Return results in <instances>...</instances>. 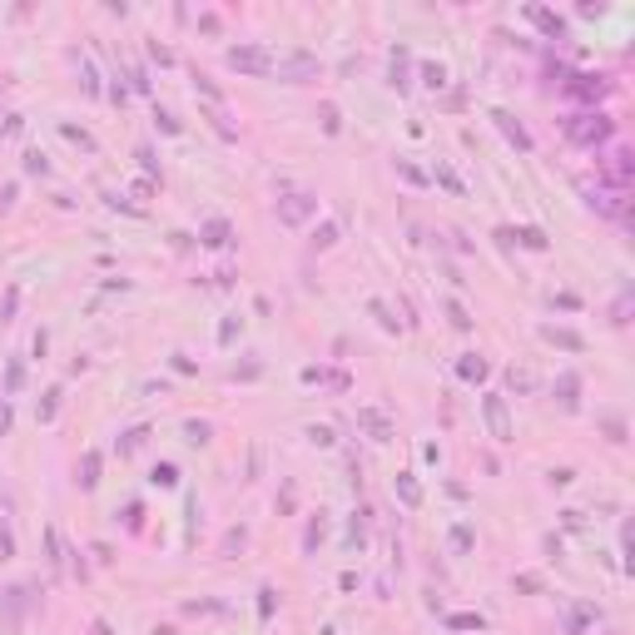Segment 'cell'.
<instances>
[{"instance_id": "1", "label": "cell", "mask_w": 635, "mask_h": 635, "mask_svg": "<svg viewBox=\"0 0 635 635\" xmlns=\"http://www.w3.org/2000/svg\"><path fill=\"white\" fill-rule=\"evenodd\" d=\"M576 119H586V124H566V129H571V139H581V144H601V139L611 134V119H606V114H576Z\"/></svg>"}, {"instance_id": "2", "label": "cell", "mask_w": 635, "mask_h": 635, "mask_svg": "<svg viewBox=\"0 0 635 635\" xmlns=\"http://www.w3.org/2000/svg\"><path fill=\"white\" fill-rule=\"evenodd\" d=\"M228 65H233V70H248V75H268V55H263V50H253V45L228 50Z\"/></svg>"}, {"instance_id": "3", "label": "cell", "mask_w": 635, "mask_h": 635, "mask_svg": "<svg viewBox=\"0 0 635 635\" xmlns=\"http://www.w3.org/2000/svg\"><path fill=\"white\" fill-rule=\"evenodd\" d=\"M482 407H487V422H492V432L507 442V437H512V422H507V402H502V392H487V402H482Z\"/></svg>"}, {"instance_id": "4", "label": "cell", "mask_w": 635, "mask_h": 635, "mask_svg": "<svg viewBox=\"0 0 635 635\" xmlns=\"http://www.w3.org/2000/svg\"><path fill=\"white\" fill-rule=\"evenodd\" d=\"M313 209H318V204L308 199V194H288V199L278 204V218H283V223H303Z\"/></svg>"}, {"instance_id": "5", "label": "cell", "mask_w": 635, "mask_h": 635, "mask_svg": "<svg viewBox=\"0 0 635 635\" xmlns=\"http://www.w3.org/2000/svg\"><path fill=\"white\" fill-rule=\"evenodd\" d=\"M204 243H209V248H223V243H228V223H223V218H209V223H204Z\"/></svg>"}, {"instance_id": "6", "label": "cell", "mask_w": 635, "mask_h": 635, "mask_svg": "<svg viewBox=\"0 0 635 635\" xmlns=\"http://www.w3.org/2000/svg\"><path fill=\"white\" fill-rule=\"evenodd\" d=\"M497 119H502V129H507V134H512V139H517L522 149H531V134L522 129V124H517V119H512V114H507V109H497Z\"/></svg>"}, {"instance_id": "7", "label": "cell", "mask_w": 635, "mask_h": 635, "mask_svg": "<svg viewBox=\"0 0 635 635\" xmlns=\"http://www.w3.org/2000/svg\"><path fill=\"white\" fill-rule=\"evenodd\" d=\"M457 372H462V377H467V382H477V377H487V362H482V357H477V352H467V357H462V367H457Z\"/></svg>"}, {"instance_id": "8", "label": "cell", "mask_w": 635, "mask_h": 635, "mask_svg": "<svg viewBox=\"0 0 635 635\" xmlns=\"http://www.w3.org/2000/svg\"><path fill=\"white\" fill-rule=\"evenodd\" d=\"M318 65L308 60V55H288V65H283V75H293V80H303V75H313Z\"/></svg>"}, {"instance_id": "9", "label": "cell", "mask_w": 635, "mask_h": 635, "mask_svg": "<svg viewBox=\"0 0 635 635\" xmlns=\"http://www.w3.org/2000/svg\"><path fill=\"white\" fill-rule=\"evenodd\" d=\"M611 174L626 184V174H631V154H626V149H616V154H611Z\"/></svg>"}, {"instance_id": "10", "label": "cell", "mask_w": 635, "mask_h": 635, "mask_svg": "<svg viewBox=\"0 0 635 635\" xmlns=\"http://www.w3.org/2000/svg\"><path fill=\"white\" fill-rule=\"evenodd\" d=\"M546 337H551V342H561V347H581V337H576V332H566V327H546Z\"/></svg>"}, {"instance_id": "11", "label": "cell", "mask_w": 635, "mask_h": 635, "mask_svg": "<svg viewBox=\"0 0 635 635\" xmlns=\"http://www.w3.org/2000/svg\"><path fill=\"white\" fill-rule=\"evenodd\" d=\"M95 472H100V457H95V452H90V457H85V477H80V487H95V482H100V477H95Z\"/></svg>"}, {"instance_id": "12", "label": "cell", "mask_w": 635, "mask_h": 635, "mask_svg": "<svg viewBox=\"0 0 635 635\" xmlns=\"http://www.w3.org/2000/svg\"><path fill=\"white\" fill-rule=\"evenodd\" d=\"M332 238H337V223H322V228L313 233V248H327Z\"/></svg>"}, {"instance_id": "13", "label": "cell", "mask_w": 635, "mask_h": 635, "mask_svg": "<svg viewBox=\"0 0 635 635\" xmlns=\"http://www.w3.org/2000/svg\"><path fill=\"white\" fill-rule=\"evenodd\" d=\"M522 243H527V248H546V233H541V228H522Z\"/></svg>"}, {"instance_id": "14", "label": "cell", "mask_w": 635, "mask_h": 635, "mask_svg": "<svg viewBox=\"0 0 635 635\" xmlns=\"http://www.w3.org/2000/svg\"><path fill=\"white\" fill-rule=\"evenodd\" d=\"M55 407H60V392H45V402H40V417L50 422V417H55Z\"/></svg>"}, {"instance_id": "15", "label": "cell", "mask_w": 635, "mask_h": 635, "mask_svg": "<svg viewBox=\"0 0 635 635\" xmlns=\"http://www.w3.org/2000/svg\"><path fill=\"white\" fill-rule=\"evenodd\" d=\"M184 432H189V442H209V427H204V422H189Z\"/></svg>"}, {"instance_id": "16", "label": "cell", "mask_w": 635, "mask_h": 635, "mask_svg": "<svg viewBox=\"0 0 635 635\" xmlns=\"http://www.w3.org/2000/svg\"><path fill=\"white\" fill-rule=\"evenodd\" d=\"M362 422L372 427V432H377V437H387V422H382V417H377V412H362Z\"/></svg>"}, {"instance_id": "17", "label": "cell", "mask_w": 635, "mask_h": 635, "mask_svg": "<svg viewBox=\"0 0 635 635\" xmlns=\"http://www.w3.org/2000/svg\"><path fill=\"white\" fill-rule=\"evenodd\" d=\"M25 169L30 174H45V154H25Z\"/></svg>"}, {"instance_id": "18", "label": "cell", "mask_w": 635, "mask_h": 635, "mask_svg": "<svg viewBox=\"0 0 635 635\" xmlns=\"http://www.w3.org/2000/svg\"><path fill=\"white\" fill-rule=\"evenodd\" d=\"M422 75H427V85H442V80H447V70H442V65H427Z\"/></svg>"}, {"instance_id": "19", "label": "cell", "mask_w": 635, "mask_h": 635, "mask_svg": "<svg viewBox=\"0 0 635 635\" xmlns=\"http://www.w3.org/2000/svg\"><path fill=\"white\" fill-rule=\"evenodd\" d=\"M322 129H327V134L337 129V109H332V105H322Z\"/></svg>"}, {"instance_id": "20", "label": "cell", "mask_w": 635, "mask_h": 635, "mask_svg": "<svg viewBox=\"0 0 635 635\" xmlns=\"http://www.w3.org/2000/svg\"><path fill=\"white\" fill-rule=\"evenodd\" d=\"M452 541H457V551H467V546H472V531L457 527V531H452Z\"/></svg>"}]
</instances>
